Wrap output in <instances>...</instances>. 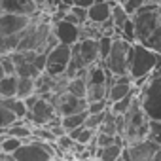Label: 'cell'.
Returning a JSON list of instances; mask_svg holds the SVG:
<instances>
[{"label": "cell", "mask_w": 161, "mask_h": 161, "mask_svg": "<svg viewBox=\"0 0 161 161\" xmlns=\"http://www.w3.org/2000/svg\"><path fill=\"white\" fill-rule=\"evenodd\" d=\"M135 42L161 53V15L155 6H142L133 15Z\"/></svg>", "instance_id": "6da1fadb"}, {"label": "cell", "mask_w": 161, "mask_h": 161, "mask_svg": "<svg viewBox=\"0 0 161 161\" xmlns=\"http://www.w3.org/2000/svg\"><path fill=\"white\" fill-rule=\"evenodd\" d=\"M161 66V53L148 49L146 46L133 42L131 51H129V63H127V76L133 80L135 87H140L144 84V80L159 70Z\"/></svg>", "instance_id": "7a4b0ae2"}, {"label": "cell", "mask_w": 161, "mask_h": 161, "mask_svg": "<svg viewBox=\"0 0 161 161\" xmlns=\"http://www.w3.org/2000/svg\"><path fill=\"white\" fill-rule=\"evenodd\" d=\"M148 125L150 119L144 114V110L138 104V99L135 101V104L123 114V116H116V127H118V136L123 138V142H133V140H140L148 136Z\"/></svg>", "instance_id": "3957f363"}, {"label": "cell", "mask_w": 161, "mask_h": 161, "mask_svg": "<svg viewBox=\"0 0 161 161\" xmlns=\"http://www.w3.org/2000/svg\"><path fill=\"white\" fill-rule=\"evenodd\" d=\"M138 104L148 119L161 121V72L150 74L138 87Z\"/></svg>", "instance_id": "277c9868"}, {"label": "cell", "mask_w": 161, "mask_h": 161, "mask_svg": "<svg viewBox=\"0 0 161 161\" xmlns=\"http://www.w3.org/2000/svg\"><path fill=\"white\" fill-rule=\"evenodd\" d=\"M129 51H131V42L123 40L119 34L112 36V47L106 59L103 61V66L112 74V76H127V63H129Z\"/></svg>", "instance_id": "5b68a950"}, {"label": "cell", "mask_w": 161, "mask_h": 161, "mask_svg": "<svg viewBox=\"0 0 161 161\" xmlns=\"http://www.w3.org/2000/svg\"><path fill=\"white\" fill-rule=\"evenodd\" d=\"M55 144L53 142H46V140H38V138H31L27 142H23L14 153V161H51L55 159Z\"/></svg>", "instance_id": "8992f818"}, {"label": "cell", "mask_w": 161, "mask_h": 161, "mask_svg": "<svg viewBox=\"0 0 161 161\" xmlns=\"http://www.w3.org/2000/svg\"><path fill=\"white\" fill-rule=\"evenodd\" d=\"M70 53H72L70 46H64V44H57L55 47H51L46 53V70L44 72L51 78L64 76L68 63H70Z\"/></svg>", "instance_id": "52a82bcc"}, {"label": "cell", "mask_w": 161, "mask_h": 161, "mask_svg": "<svg viewBox=\"0 0 161 161\" xmlns=\"http://www.w3.org/2000/svg\"><path fill=\"white\" fill-rule=\"evenodd\" d=\"M49 101H51V104H53L57 116H70V114H78V112L87 110V101H86V99L74 97V95L68 93V91L51 95Z\"/></svg>", "instance_id": "ba28073f"}, {"label": "cell", "mask_w": 161, "mask_h": 161, "mask_svg": "<svg viewBox=\"0 0 161 161\" xmlns=\"http://www.w3.org/2000/svg\"><path fill=\"white\" fill-rule=\"evenodd\" d=\"M157 148L159 146L155 142H152L150 138H140V140L127 142L123 146L121 153L127 157V161H153Z\"/></svg>", "instance_id": "9c48e42d"}, {"label": "cell", "mask_w": 161, "mask_h": 161, "mask_svg": "<svg viewBox=\"0 0 161 161\" xmlns=\"http://www.w3.org/2000/svg\"><path fill=\"white\" fill-rule=\"evenodd\" d=\"M40 51H14L10 53L14 64H15V76L17 78H32L36 80L42 72L36 68L34 59Z\"/></svg>", "instance_id": "30bf717a"}, {"label": "cell", "mask_w": 161, "mask_h": 161, "mask_svg": "<svg viewBox=\"0 0 161 161\" xmlns=\"http://www.w3.org/2000/svg\"><path fill=\"white\" fill-rule=\"evenodd\" d=\"M55 116H57V112H55L51 101H49L47 97H40V99L34 103V106H32L31 110H27V116H25V118H27L34 127H46Z\"/></svg>", "instance_id": "8fae6325"}, {"label": "cell", "mask_w": 161, "mask_h": 161, "mask_svg": "<svg viewBox=\"0 0 161 161\" xmlns=\"http://www.w3.org/2000/svg\"><path fill=\"white\" fill-rule=\"evenodd\" d=\"M106 87H108L106 101L110 104V103H116V101L123 99L125 95H129L135 89V84H133V80L129 76H112L108 72V76H106Z\"/></svg>", "instance_id": "7c38bea8"}, {"label": "cell", "mask_w": 161, "mask_h": 161, "mask_svg": "<svg viewBox=\"0 0 161 161\" xmlns=\"http://www.w3.org/2000/svg\"><path fill=\"white\" fill-rule=\"evenodd\" d=\"M32 17L17 15V14H0V36H15L21 34L29 25Z\"/></svg>", "instance_id": "4fadbf2b"}, {"label": "cell", "mask_w": 161, "mask_h": 161, "mask_svg": "<svg viewBox=\"0 0 161 161\" xmlns=\"http://www.w3.org/2000/svg\"><path fill=\"white\" fill-rule=\"evenodd\" d=\"M51 32H53V36L57 38L59 44L74 46L76 42H80V27L78 25H72V23H68L64 19L53 21L51 23Z\"/></svg>", "instance_id": "5bb4252c"}, {"label": "cell", "mask_w": 161, "mask_h": 161, "mask_svg": "<svg viewBox=\"0 0 161 161\" xmlns=\"http://www.w3.org/2000/svg\"><path fill=\"white\" fill-rule=\"evenodd\" d=\"M0 10L4 14H17L27 17H34L40 12L32 0H0Z\"/></svg>", "instance_id": "9a60e30c"}, {"label": "cell", "mask_w": 161, "mask_h": 161, "mask_svg": "<svg viewBox=\"0 0 161 161\" xmlns=\"http://www.w3.org/2000/svg\"><path fill=\"white\" fill-rule=\"evenodd\" d=\"M78 55L82 59L84 66H91L95 63H101L99 61V44H97V38H86V40H80L78 42Z\"/></svg>", "instance_id": "2e32d148"}, {"label": "cell", "mask_w": 161, "mask_h": 161, "mask_svg": "<svg viewBox=\"0 0 161 161\" xmlns=\"http://www.w3.org/2000/svg\"><path fill=\"white\" fill-rule=\"evenodd\" d=\"M118 2V0H112V2H106V0H95V4L91 8H87V21L95 23V25H103L110 19L112 14V4Z\"/></svg>", "instance_id": "e0dca14e"}, {"label": "cell", "mask_w": 161, "mask_h": 161, "mask_svg": "<svg viewBox=\"0 0 161 161\" xmlns=\"http://www.w3.org/2000/svg\"><path fill=\"white\" fill-rule=\"evenodd\" d=\"M138 99V87H135L129 95H125L123 99H119V101H116V103H110L108 104V110L114 114V116H123L133 104H135V101Z\"/></svg>", "instance_id": "ac0fdd59"}, {"label": "cell", "mask_w": 161, "mask_h": 161, "mask_svg": "<svg viewBox=\"0 0 161 161\" xmlns=\"http://www.w3.org/2000/svg\"><path fill=\"white\" fill-rule=\"evenodd\" d=\"M123 146L125 142H114V144H108V146H103V148H97L95 152V159L97 161H116L121 152H123Z\"/></svg>", "instance_id": "d6986e66"}, {"label": "cell", "mask_w": 161, "mask_h": 161, "mask_svg": "<svg viewBox=\"0 0 161 161\" xmlns=\"http://www.w3.org/2000/svg\"><path fill=\"white\" fill-rule=\"evenodd\" d=\"M8 136H14V138H19V140H23V142H27V140H31L32 138V127L31 125H27V123H23V119H19L17 123H14V125H10L8 129H2Z\"/></svg>", "instance_id": "ffe728a7"}, {"label": "cell", "mask_w": 161, "mask_h": 161, "mask_svg": "<svg viewBox=\"0 0 161 161\" xmlns=\"http://www.w3.org/2000/svg\"><path fill=\"white\" fill-rule=\"evenodd\" d=\"M66 91H68V93H72L74 97L86 99V93H87V84H86L84 72H82V74H78V76H74V78H68Z\"/></svg>", "instance_id": "44dd1931"}, {"label": "cell", "mask_w": 161, "mask_h": 161, "mask_svg": "<svg viewBox=\"0 0 161 161\" xmlns=\"http://www.w3.org/2000/svg\"><path fill=\"white\" fill-rule=\"evenodd\" d=\"M74 142H78V144H91L93 142V138H95V135H97V131H93V129H87L86 125H82V127H78V129H72V131H68L66 133Z\"/></svg>", "instance_id": "7402d4cb"}, {"label": "cell", "mask_w": 161, "mask_h": 161, "mask_svg": "<svg viewBox=\"0 0 161 161\" xmlns=\"http://www.w3.org/2000/svg\"><path fill=\"white\" fill-rule=\"evenodd\" d=\"M61 118V125L63 129L68 133L72 129H78V127H82L86 123V118H87V110L84 112H78V114H70V116H59Z\"/></svg>", "instance_id": "603a6c76"}, {"label": "cell", "mask_w": 161, "mask_h": 161, "mask_svg": "<svg viewBox=\"0 0 161 161\" xmlns=\"http://www.w3.org/2000/svg\"><path fill=\"white\" fill-rule=\"evenodd\" d=\"M63 19H64V21H68V23H72V25L82 27V25H86V23H87V10L78 8V6H70V8L64 12Z\"/></svg>", "instance_id": "cb8c5ba5"}, {"label": "cell", "mask_w": 161, "mask_h": 161, "mask_svg": "<svg viewBox=\"0 0 161 161\" xmlns=\"http://www.w3.org/2000/svg\"><path fill=\"white\" fill-rule=\"evenodd\" d=\"M17 95V76H4L0 80V99H10Z\"/></svg>", "instance_id": "d4e9b609"}, {"label": "cell", "mask_w": 161, "mask_h": 161, "mask_svg": "<svg viewBox=\"0 0 161 161\" xmlns=\"http://www.w3.org/2000/svg\"><path fill=\"white\" fill-rule=\"evenodd\" d=\"M0 104L2 106H6L10 112H14L19 119H25V116H27V106H25V103L21 101V99H17V97H10V99H0Z\"/></svg>", "instance_id": "484cf974"}, {"label": "cell", "mask_w": 161, "mask_h": 161, "mask_svg": "<svg viewBox=\"0 0 161 161\" xmlns=\"http://www.w3.org/2000/svg\"><path fill=\"white\" fill-rule=\"evenodd\" d=\"M129 17H131V15L123 10V6H121L119 2H114V4H112L110 21H112V25H114V31H116V32H119V29L123 27V23H125Z\"/></svg>", "instance_id": "4316f807"}, {"label": "cell", "mask_w": 161, "mask_h": 161, "mask_svg": "<svg viewBox=\"0 0 161 161\" xmlns=\"http://www.w3.org/2000/svg\"><path fill=\"white\" fill-rule=\"evenodd\" d=\"M31 95H36V89H34V80L32 78H17V99L25 101L27 97Z\"/></svg>", "instance_id": "83f0119b"}, {"label": "cell", "mask_w": 161, "mask_h": 161, "mask_svg": "<svg viewBox=\"0 0 161 161\" xmlns=\"http://www.w3.org/2000/svg\"><path fill=\"white\" fill-rule=\"evenodd\" d=\"M19 36H21V34H15V36H0V57L17 51Z\"/></svg>", "instance_id": "f1b7e54d"}, {"label": "cell", "mask_w": 161, "mask_h": 161, "mask_svg": "<svg viewBox=\"0 0 161 161\" xmlns=\"http://www.w3.org/2000/svg\"><path fill=\"white\" fill-rule=\"evenodd\" d=\"M108 93L106 84H97V86H87V93H86V101L93 103V101H104Z\"/></svg>", "instance_id": "f546056e"}, {"label": "cell", "mask_w": 161, "mask_h": 161, "mask_svg": "<svg viewBox=\"0 0 161 161\" xmlns=\"http://www.w3.org/2000/svg\"><path fill=\"white\" fill-rule=\"evenodd\" d=\"M23 144V140H19V138H14V136H4L2 140H0V152H2L4 155H12L19 146Z\"/></svg>", "instance_id": "4dcf8cb0"}, {"label": "cell", "mask_w": 161, "mask_h": 161, "mask_svg": "<svg viewBox=\"0 0 161 161\" xmlns=\"http://www.w3.org/2000/svg\"><path fill=\"white\" fill-rule=\"evenodd\" d=\"M17 121H19V118H17L14 112H10L6 106L0 104V129H8L10 125H14V123H17Z\"/></svg>", "instance_id": "1f68e13d"}, {"label": "cell", "mask_w": 161, "mask_h": 161, "mask_svg": "<svg viewBox=\"0 0 161 161\" xmlns=\"http://www.w3.org/2000/svg\"><path fill=\"white\" fill-rule=\"evenodd\" d=\"M97 44H99V61L103 63L106 59V55L110 53V47H112V36L108 34H101L97 38Z\"/></svg>", "instance_id": "d6a6232c"}, {"label": "cell", "mask_w": 161, "mask_h": 161, "mask_svg": "<svg viewBox=\"0 0 161 161\" xmlns=\"http://www.w3.org/2000/svg\"><path fill=\"white\" fill-rule=\"evenodd\" d=\"M152 142H155L159 148H161V121H155V119H150V125H148V136Z\"/></svg>", "instance_id": "836d02e7"}, {"label": "cell", "mask_w": 161, "mask_h": 161, "mask_svg": "<svg viewBox=\"0 0 161 161\" xmlns=\"http://www.w3.org/2000/svg\"><path fill=\"white\" fill-rule=\"evenodd\" d=\"M104 118H106V112H101V114H89V112H87V118H86V123H84V125H86L87 129L99 131V127L103 125Z\"/></svg>", "instance_id": "e575fe53"}, {"label": "cell", "mask_w": 161, "mask_h": 161, "mask_svg": "<svg viewBox=\"0 0 161 161\" xmlns=\"http://www.w3.org/2000/svg\"><path fill=\"white\" fill-rule=\"evenodd\" d=\"M116 34H119L123 40H127V42H135V25H133V19L129 17L125 23H123V27L119 29V32H116Z\"/></svg>", "instance_id": "d590c367"}, {"label": "cell", "mask_w": 161, "mask_h": 161, "mask_svg": "<svg viewBox=\"0 0 161 161\" xmlns=\"http://www.w3.org/2000/svg\"><path fill=\"white\" fill-rule=\"evenodd\" d=\"M108 110V101H93V103H87V112L89 114H101V112H106Z\"/></svg>", "instance_id": "8d00e7d4"}, {"label": "cell", "mask_w": 161, "mask_h": 161, "mask_svg": "<svg viewBox=\"0 0 161 161\" xmlns=\"http://www.w3.org/2000/svg\"><path fill=\"white\" fill-rule=\"evenodd\" d=\"M55 148L57 150H63V152H68V150H72V146H74V140L68 136V135H63V136H59V138H55Z\"/></svg>", "instance_id": "74e56055"}, {"label": "cell", "mask_w": 161, "mask_h": 161, "mask_svg": "<svg viewBox=\"0 0 161 161\" xmlns=\"http://www.w3.org/2000/svg\"><path fill=\"white\" fill-rule=\"evenodd\" d=\"M119 4L123 6V10H125L129 15H133L138 8L144 6V0H123V2H119Z\"/></svg>", "instance_id": "f35d334b"}, {"label": "cell", "mask_w": 161, "mask_h": 161, "mask_svg": "<svg viewBox=\"0 0 161 161\" xmlns=\"http://www.w3.org/2000/svg\"><path fill=\"white\" fill-rule=\"evenodd\" d=\"M0 63H2V68H4V74L6 76L15 74V64H14V61H12L10 55H2V57H0Z\"/></svg>", "instance_id": "ab89813d"}, {"label": "cell", "mask_w": 161, "mask_h": 161, "mask_svg": "<svg viewBox=\"0 0 161 161\" xmlns=\"http://www.w3.org/2000/svg\"><path fill=\"white\" fill-rule=\"evenodd\" d=\"M70 4H72V6H78V8L87 10V8H91V6L95 4V0H70Z\"/></svg>", "instance_id": "60d3db41"}, {"label": "cell", "mask_w": 161, "mask_h": 161, "mask_svg": "<svg viewBox=\"0 0 161 161\" xmlns=\"http://www.w3.org/2000/svg\"><path fill=\"white\" fill-rule=\"evenodd\" d=\"M153 161H161V148H157V152L153 155Z\"/></svg>", "instance_id": "b9f144b4"}, {"label": "cell", "mask_w": 161, "mask_h": 161, "mask_svg": "<svg viewBox=\"0 0 161 161\" xmlns=\"http://www.w3.org/2000/svg\"><path fill=\"white\" fill-rule=\"evenodd\" d=\"M6 74H4V68H2V63H0V80H2Z\"/></svg>", "instance_id": "7bdbcfd3"}, {"label": "cell", "mask_w": 161, "mask_h": 161, "mask_svg": "<svg viewBox=\"0 0 161 161\" xmlns=\"http://www.w3.org/2000/svg\"><path fill=\"white\" fill-rule=\"evenodd\" d=\"M116 161H127V157H125V155H123V153H121V155H119V157H118V159H116Z\"/></svg>", "instance_id": "ee69618b"}, {"label": "cell", "mask_w": 161, "mask_h": 161, "mask_svg": "<svg viewBox=\"0 0 161 161\" xmlns=\"http://www.w3.org/2000/svg\"><path fill=\"white\" fill-rule=\"evenodd\" d=\"M157 12H159V15H161V4H159V8H157Z\"/></svg>", "instance_id": "f6af8a7d"}, {"label": "cell", "mask_w": 161, "mask_h": 161, "mask_svg": "<svg viewBox=\"0 0 161 161\" xmlns=\"http://www.w3.org/2000/svg\"><path fill=\"white\" fill-rule=\"evenodd\" d=\"M157 72H161V66H159V70H157Z\"/></svg>", "instance_id": "bcb514c9"}, {"label": "cell", "mask_w": 161, "mask_h": 161, "mask_svg": "<svg viewBox=\"0 0 161 161\" xmlns=\"http://www.w3.org/2000/svg\"><path fill=\"white\" fill-rule=\"evenodd\" d=\"M106 2H112V0H106Z\"/></svg>", "instance_id": "7dc6e473"}, {"label": "cell", "mask_w": 161, "mask_h": 161, "mask_svg": "<svg viewBox=\"0 0 161 161\" xmlns=\"http://www.w3.org/2000/svg\"><path fill=\"white\" fill-rule=\"evenodd\" d=\"M51 161H57V159H51Z\"/></svg>", "instance_id": "c3c4849f"}, {"label": "cell", "mask_w": 161, "mask_h": 161, "mask_svg": "<svg viewBox=\"0 0 161 161\" xmlns=\"http://www.w3.org/2000/svg\"><path fill=\"white\" fill-rule=\"evenodd\" d=\"M0 14H2V10H0Z\"/></svg>", "instance_id": "681fc988"}]
</instances>
